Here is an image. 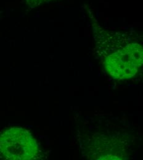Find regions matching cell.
<instances>
[{
	"label": "cell",
	"mask_w": 143,
	"mask_h": 160,
	"mask_svg": "<svg viewBox=\"0 0 143 160\" xmlns=\"http://www.w3.org/2000/svg\"><path fill=\"white\" fill-rule=\"evenodd\" d=\"M27 3L31 6H38L44 2H48L51 0H26Z\"/></svg>",
	"instance_id": "cell-3"
},
{
	"label": "cell",
	"mask_w": 143,
	"mask_h": 160,
	"mask_svg": "<svg viewBox=\"0 0 143 160\" xmlns=\"http://www.w3.org/2000/svg\"><path fill=\"white\" fill-rule=\"evenodd\" d=\"M116 45V44H115ZM142 46L130 40L116 45L114 51L106 52L103 66L106 72L115 80H126L136 75L143 64Z\"/></svg>",
	"instance_id": "cell-1"
},
{
	"label": "cell",
	"mask_w": 143,
	"mask_h": 160,
	"mask_svg": "<svg viewBox=\"0 0 143 160\" xmlns=\"http://www.w3.org/2000/svg\"><path fill=\"white\" fill-rule=\"evenodd\" d=\"M40 147L32 134L22 128H8L0 132V158L35 160L40 157Z\"/></svg>",
	"instance_id": "cell-2"
}]
</instances>
